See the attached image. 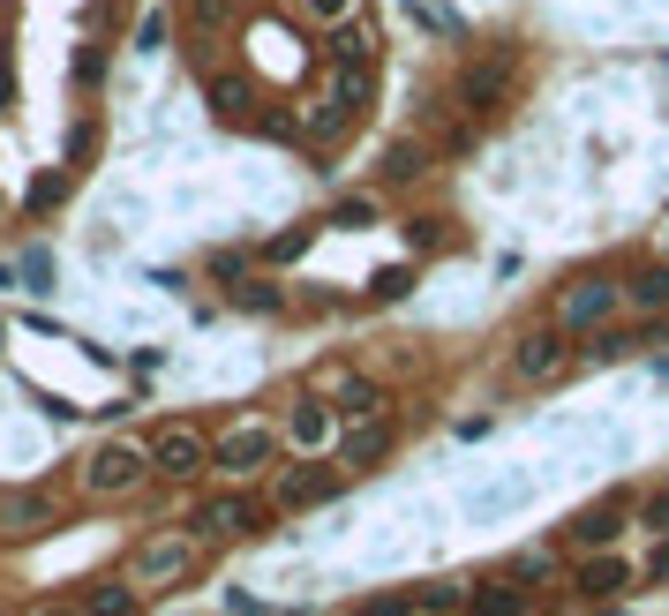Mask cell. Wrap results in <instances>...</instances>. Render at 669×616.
Wrapping results in <instances>:
<instances>
[{
    "instance_id": "obj_1",
    "label": "cell",
    "mask_w": 669,
    "mask_h": 616,
    "mask_svg": "<svg viewBox=\"0 0 669 616\" xmlns=\"http://www.w3.org/2000/svg\"><path fill=\"white\" fill-rule=\"evenodd\" d=\"M287 452V421H271V413H241L218 444H211V474H226V482H256V474H271Z\"/></svg>"
},
{
    "instance_id": "obj_2",
    "label": "cell",
    "mask_w": 669,
    "mask_h": 616,
    "mask_svg": "<svg viewBox=\"0 0 669 616\" xmlns=\"http://www.w3.org/2000/svg\"><path fill=\"white\" fill-rule=\"evenodd\" d=\"M204 564V534H181V527H159V534L136 541V556H128V579L151 594V586H181V579Z\"/></svg>"
},
{
    "instance_id": "obj_3",
    "label": "cell",
    "mask_w": 669,
    "mask_h": 616,
    "mask_svg": "<svg viewBox=\"0 0 669 616\" xmlns=\"http://www.w3.org/2000/svg\"><path fill=\"white\" fill-rule=\"evenodd\" d=\"M151 474H159V466H151V444H128V436H106V444L84 458V489L90 496H136Z\"/></svg>"
},
{
    "instance_id": "obj_4",
    "label": "cell",
    "mask_w": 669,
    "mask_h": 616,
    "mask_svg": "<svg viewBox=\"0 0 669 616\" xmlns=\"http://www.w3.org/2000/svg\"><path fill=\"white\" fill-rule=\"evenodd\" d=\"M151 466H159V482H196V474H211V444H204V429L173 421L166 436L151 444Z\"/></svg>"
},
{
    "instance_id": "obj_5",
    "label": "cell",
    "mask_w": 669,
    "mask_h": 616,
    "mask_svg": "<svg viewBox=\"0 0 669 616\" xmlns=\"http://www.w3.org/2000/svg\"><path fill=\"white\" fill-rule=\"evenodd\" d=\"M625 309V287H609V279H580V287H564V301H557V324L564 331H594L609 324Z\"/></svg>"
},
{
    "instance_id": "obj_6",
    "label": "cell",
    "mask_w": 669,
    "mask_h": 616,
    "mask_svg": "<svg viewBox=\"0 0 669 616\" xmlns=\"http://www.w3.org/2000/svg\"><path fill=\"white\" fill-rule=\"evenodd\" d=\"M564 361H572L564 324L557 331H527V338L511 346V376H519V383H549V376H564Z\"/></svg>"
},
{
    "instance_id": "obj_7",
    "label": "cell",
    "mask_w": 669,
    "mask_h": 616,
    "mask_svg": "<svg viewBox=\"0 0 669 616\" xmlns=\"http://www.w3.org/2000/svg\"><path fill=\"white\" fill-rule=\"evenodd\" d=\"M338 421H346V413H338L324 391H316V399H293V413H287V444H293V452H332Z\"/></svg>"
},
{
    "instance_id": "obj_8",
    "label": "cell",
    "mask_w": 669,
    "mask_h": 616,
    "mask_svg": "<svg viewBox=\"0 0 669 616\" xmlns=\"http://www.w3.org/2000/svg\"><path fill=\"white\" fill-rule=\"evenodd\" d=\"M354 114H362V76H354V68H338L332 76V90H324V98H316V114H309V136H316V143H332L338 128L354 121Z\"/></svg>"
},
{
    "instance_id": "obj_9",
    "label": "cell",
    "mask_w": 669,
    "mask_h": 616,
    "mask_svg": "<svg viewBox=\"0 0 669 616\" xmlns=\"http://www.w3.org/2000/svg\"><path fill=\"white\" fill-rule=\"evenodd\" d=\"M316 391H324V399H332L338 413H346V421H362V413H384V391L377 383H369V376H354V369H316Z\"/></svg>"
},
{
    "instance_id": "obj_10",
    "label": "cell",
    "mask_w": 669,
    "mask_h": 616,
    "mask_svg": "<svg viewBox=\"0 0 669 616\" xmlns=\"http://www.w3.org/2000/svg\"><path fill=\"white\" fill-rule=\"evenodd\" d=\"M391 407L384 413H362V421H346V436H338V466H377L384 452H391Z\"/></svg>"
},
{
    "instance_id": "obj_11",
    "label": "cell",
    "mask_w": 669,
    "mask_h": 616,
    "mask_svg": "<svg viewBox=\"0 0 669 616\" xmlns=\"http://www.w3.org/2000/svg\"><path fill=\"white\" fill-rule=\"evenodd\" d=\"M53 527V489H0V534H45Z\"/></svg>"
},
{
    "instance_id": "obj_12",
    "label": "cell",
    "mask_w": 669,
    "mask_h": 616,
    "mask_svg": "<svg viewBox=\"0 0 669 616\" xmlns=\"http://www.w3.org/2000/svg\"><path fill=\"white\" fill-rule=\"evenodd\" d=\"M332 482H338V466H316V458H309V466H287L279 489H271V504H279V511H301V504L332 496Z\"/></svg>"
},
{
    "instance_id": "obj_13",
    "label": "cell",
    "mask_w": 669,
    "mask_h": 616,
    "mask_svg": "<svg viewBox=\"0 0 669 616\" xmlns=\"http://www.w3.org/2000/svg\"><path fill=\"white\" fill-rule=\"evenodd\" d=\"M249 527H256L249 496H211L204 511H196V534H204V541H234V534H249Z\"/></svg>"
},
{
    "instance_id": "obj_14",
    "label": "cell",
    "mask_w": 669,
    "mask_h": 616,
    "mask_svg": "<svg viewBox=\"0 0 669 616\" xmlns=\"http://www.w3.org/2000/svg\"><path fill=\"white\" fill-rule=\"evenodd\" d=\"M625 519H632V504L625 496H609V504H594V511L572 519V541H580V549H609V541L625 534Z\"/></svg>"
},
{
    "instance_id": "obj_15",
    "label": "cell",
    "mask_w": 669,
    "mask_h": 616,
    "mask_svg": "<svg viewBox=\"0 0 669 616\" xmlns=\"http://www.w3.org/2000/svg\"><path fill=\"white\" fill-rule=\"evenodd\" d=\"M511 76H519V61L497 53V61H482V68H466V76H460V98H466V106H497L504 90H511Z\"/></svg>"
},
{
    "instance_id": "obj_16",
    "label": "cell",
    "mask_w": 669,
    "mask_h": 616,
    "mask_svg": "<svg viewBox=\"0 0 669 616\" xmlns=\"http://www.w3.org/2000/svg\"><path fill=\"white\" fill-rule=\"evenodd\" d=\"M625 309H639V316L669 309V263H647V271H632V279H625Z\"/></svg>"
},
{
    "instance_id": "obj_17",
    "label": "cell",
    "mask_w": 669,
    "mask_h": 616,
    "mask_svg": "<svg viewBox=\"0 0 669 616\" xmlns=\"http://www.w3.org/2000/svg\"><path fill=\"white\" fill-rule=\"evenodd\" d=\"M136 594H143V586H136V579H98V586H90V594H84V609L90 616H136Z\"/></svg>"
},
{
    "instance_id": "obj_18",
    "label": "cell",
    "mask_w": 669,
    "mask_h": 616,
    "mask_svg": "<svg viewBox=\"0 0 669 616\" xmlns=\"http://www.w3.org/2000/svg\"><path fill=\"white\" fill-rule=\"evenodd\" d=\"M632 572L617 564V556H594V564H580V594L586 602H609V594H625Z\"/></svg>"
},
{
    "instance_id": "obj_19",
    "label": "cell",
    "mask_w": 669,
    "mask_h": 616,
    "mask_svg": "<svg viewBox=\"0 0 669 616\" xmlns=\"http://www.w3.org/2000/svg\"><path fill=\"white\" fill-rule=\"evenodd\" d=\"M429 173V143H391L384 151V181H421Z\"/></svg>"
},
{
    "instance_id": "obj_20",
    "label": "cell",
    "mask_w": 669,
    "mask_h": 616,
    "mask_svg": "<svg viewBox=\"0 0 669 616\" xmlns=\"http://www.w3.org/2000/svg\"><path fill=\"white\" fill-rule=\"evenodd\" d=\"M474 616H527V594L519 586H489V594H474Z\"/></svg>"
},
{
    "instance_id": "obj_21",
    "label": "cell",
    "mask_w": 669,
    "mask_h": 616,
    "mask_svg": "<svg viewBox=\"0 0 669 616\" xmlns=\"http://www.w3.org/2000/svg\"><path fill=\"white\" fill-rule=\"evenodd\" d=\"M23 279H31V293H45V279H53V256H45V248L23 256Z\"/></svg>"
},
{
    "instance_id": "obj_22",
    "label": "cell",
    "mask_w": 669,
    "mask_h": 616,
    "mask_svg": "<svg viewBox=\"0 0 669 616\" xmlns=\"http://www.w3.org/2000/svg\"><path fill=\"white\" fill-rule=\"evenodd\" d=\"M301 8H309L316 23H346V8H354V0H301Z\"/></svg>"
},
{
    "instance_id": "obj_23",
    "label": "cell",
    "mask_w": 669,
    "mask_h": 616,
    "mask_svg": "<svg viewBox=\"0 0 669 616\" xmlns=\"http://www.w3.org/2000/svg\"><path fill=\"white\" fill-rule=\"evenodd\" d=\"M39 616H90L84 602H53V609H39Z\"/></svg>"
}]
</instances>
